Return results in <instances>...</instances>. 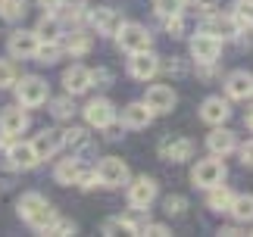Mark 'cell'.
Wrapping results in <instances>:
<instances>
[{
    "label": "cell",
    "mask_w": 253,
    "mask_h": 237,
    "mask_svg": "<svg viewBox=\"0 0 253 237\" xmlns=\"http://www.w3.org/2000/svg\"><path fill=\"white\" fill-rule=\"evenodd\" d=\"M47 234H60V237H66V234H75V222L63 219V215H56V219H53V225L47 228Z\"/></svg>",
    "instance_id": "cell-38"
},
{
    "label": "cell",
    "mask_w": 253,
    "mask_h": 237,
    "mask_svg": "<svg viewBox=\"0 0 253 237\" xmlns=\"http://www.w3.org/2000/svg\"><path fill=\"white\" fill-rule=\"evenodd\" d=\"M16 212H19V219L28 222L38 234H47V228H50L53 219H56V209L47 203V197L38 194V191H28V194L19 197V200H16Z\"/></svg>",
    "instance_id": "cell-1"
},
{
    "label": "cell",
    "mask_w": 253,
    "mask_h": 237,
    "mask_svg": "<svg viewBox=\"0 0 253 237\" xmlns=\"http://www.w3.org/2000/svg\"><path fill=\"white\" fill-rule=\"evenodd\" d=\"M235 41H238V47H244V50H253V25H238Z\"/></svg>",
    "instance_id": "cell-39"
},
{
    "label": "cell",
    "mask_w": 253,
    "mask_h": 237,
    "mask_svg": "<svg viewBox=\"0 0 253 237\" xmlns=\"http://www.w3.org/2000/svg\"><path fill=\"white\" fill-rule=\"evenodd\" d=\"M200 32H207V35H212V38H219V41H228V38H235L238 22H235V16H231V13L222 16L219 9H216V13L203 16V28H200Z\"/></svg>",
    "instance_id": "cell-14"
},
{
    "label": "cell",
    "mask_w": 253,
    "mask_h": 237,
    "mask_svg": "<svg viewBox=\"0 0 253 237\" xmlns=\"http://www.w3.org/2000/svg\"><path fill=\"white\" fill-rule=\"evenodd\" d=\"M225 175H228V169H225V162H222V156H210V159H200L191 169V181H194V187L210 191V187L225 181Z\"/></svg>",
    "instance_id": "cell-4"
},
{
    "label": "cell",
    "mask_w": 253,
    "mask_h": 237,
    "mask_svg": "<svg viewBox=\"0 0 253 237\" xmlns=\"http://www.w3.org/2000/svg\"><path fill=\"white\" fill-rule=\"evenodd\" d=\"M50 113H53L56 118H72V113H75V106H72V94L50 100Z\"/></svg>",
    "instance_id": "cell-31"
},
{
    "label": "cell",
    "mask_w": 253,
    "mask_h": 237,
    "mask_svg": "<svg viewBox=\"0 0 253 237\" xmlns=\"http://www.w3.org/2000/svg\"><path fill=\"white\" fill-rule=\"evenodd\" d=\"M191 6H194V13H197V16L216 13V0H191Z\"/></svg>",
    "instance_id": "cell-43"
},
{
    "label": "cell",
    "mask_w": 253,
    "mask_h": 237,
    "mask_svg": "<svg viewBox=\"0 0 253 237\" xmlns=\"http://www.w3.org/2000/svg\"><path fill=\"white\" fill-rule=\"evenodd\" d=\"M244 122H247V128L253 131V110H247V116H244Z\"/></svg>",
    "instance_id": "cell-49"
},
{
    "label": "cell",
    "mask_w": 253,
    "mask_h": 237,
    "mask_svg": "<svg viewBox=\"0 0 253 237\" xmlns=\"http://www.w3.org/2000/svg\"><path fill=\"white\" fill-rule=\"evenodd\" d=\"M32 144H35V150H38L41 159H50V156H56L63 150V131H60V128H44Z\"/></svg>",
    "instance_id": "cell-22"
},
{
    "label": "cell",
    "mask_w": 253,
    "mask_h": 237,
    "mask_svg": "<svg viewBox=\"0 0 253 237\" xmlns=\"http://www.w3.org/2000/svg\"><path fill=\"white\" fill-rule=\"evenodd\" d=\"M97 184L100 187H122V184H128V165H125V159H119V156H106V159L97 162Z\"/></svg>",
    "instance_id": "cell-6"
},
{
    "label": "cell",
    "mask_w": 253,
    "mask_h": 237,
    "mask_svg": "<svg viewBox=\"0 0 253 237\" xmlns=\"http://www.w3.org/2000/svg\"><path fill=\"white\" fill-rule=\"evenodd\" d=\"M110 87L113 84V72L110 69H91V87Z\"/></svg>",
    "instance_id": "cell-40"
},
{
    "label": "cell",
    "mask_w": 253,
    "mask_h": 237,
    "mask_svg": "<svg viewBox=\"0 0 253 237\" xmlns=\"http://www.w3.org/2000/svg\"><path fill=\"white\" fill-rule=\"evenodd\" d=\"M219 56H222V41L219 38H212L207 32L191 38V59L194 63H219Z\"/></svg>",
    "instance_id": "cell-9"
},
{
    "label": "cell",
    "mask_w": 253,
    "mask_h": 237,
    "mask_svg": "<svg viewBox=\"0 0 253 237\" xmlns=\"http://www.w3.org/2000/svg\"><path fill=\"white\" fill-rule=\"evenodd\" d=\"M228 215L235 219L238 225H247L253 222V194H235L228 203Z\"/></svg>",
    "instance_id": "cell-24"
},
{
    "label": "cell",
    "mask_w": 253,
    "mask_h": 237,
    "mask_svg": "<svg viewBox=\"0 0 253 237\" xmlns=\"http://www.w3.org/2000/svg\"><path fill=\"white\" fill-rule=\"evenodd\" d=\"M63 47H66L72 56H84V53L94 47V35L82 32V28H72V32L66 35V44H63Z\"/></svg>",
    "instance_id": "cell-26"
},
{
    "label": "cell",
    "mask_w": 253,
    "mask_h": 237,
    "mask_svg": "<svg viewBox=\"0 0 253 237\" xmlns=\"http://www.w3.org/2000/svg\"><path fill=\"white\" fill-rule=\"evenodd\" d=\"M184 6H188V0H157V13L163 19H169V16H181L184 13Z\"/></svg>",
    "instance_id": "cell-32"
},
{
    "label": "cell",
    "mask_w": 253,
    "mask_h": 237,
    "mask_svg": "<svg viewBox=\"0 0 253 237\" xmlns=\"http://www.w3.org/2000/svg\"><path fill=\"white\" fill-rule=\"evenodd\" d=\"M228 116H231V106L228 100H222V97H207V100L200 103V118L207 125H225L228 122Z\"/></svg>",
    "instance_id": "cell-19"
},
{
    "label": "cell",
    "mask_w": 253,
    "mask_h": 237,
    "mask_svg": "<svg viewBox=\"0 0 253 237\" xmlns=\"http://www.w3.org/2000/svg\"><path fill=\"white\" fill-rule=\"evenodd\" d=\"M144 103H147V110H150L153 116H166V113L175 110L178 94H175L169 84H150L147 94H144Z\"/></svg>",
    "instance_id": "cell-8"
},
{
    "label": "cell",
    "mask_w": 253,
    "mask_h": 237,
    "mask_svg": "<svg viewBox=\"0 0 253 237\" xmlns=\"http://www.w3.org/2000/svg\"><path fill=\"white\" fill-rule=\"evenodd\" d=\"M16 78H19L16 66L9 63V59H0V91H6V87H13V84H16Z\"/></svg>",
    "instance_id": "cell-34"
},
{
    "label": "cell",
    "mask_w": 253,
    "mask_h": 237,
    "mask_svg": "<svg viewBox=\"0 0 253 237\" xmlns=\"http://www.w3.org/2000/svg\"><path fill=\"white\" fill-rule=\"evenodd\" d=\"M100 231L103 234H122L125 228H122V219H106L103 225H100Z\"/></svg>",
    "instance_id": "cell-46"
},
{
    "label": "cell",
    "mask_w": 253,
    "mask_h": 237,
    "mask_svg": "<svg viewBox=\"0 0 253 237\" xmlns=\"http://www.w3.org/2000/svg\"><path fill=\"white\" fill-rule=\"evenodd\" d=\"M35 35H38V41H60V38H63L60 16H56V13H44L41 22L35 25Z\"/></svg>",
    "instance_id": "cell-25"
},
{
    "label": "cell",
    "mask_w": 253,
    "mask_h": 237,
    "mask_svg": "<svg viewBox=\"0 0 253 237\" xmlns=\"http://www.w3.org/2000/svg\"><path fill=\"white\" fill-rule=\"evenodd\" d=\"M238 153H241V162H244L247 169H253V141L241 144V147H238Z\"/></svg>",
    "instance_id": "cell-45"
},
{
    "label": "cell",
    "mask_w": 253,
    "mask_h": 237,
    "mask_svg": "<svg viewBox=\"0 0 253 237\" xmlns=\"http://www.w3.org/2000/svg\"><path fill=\"white\" fill-rule=\"evenodd\" d=\"M225 94H228V100H250L253 97V72L235 69V72L225 78Z\"/></svg>",
    "instance_id": "cell-17"
},
{
    "label": "cell",
    "mask_w": 253,
    "mask_h": 237,
    "mask_svg": "<svg viewBox=\"0 0 253 237\" xmlns=\"http://www.w3.org/2000/svg\"><path fill=\"white\" fill-rule=\"evenodd\" d=\"M219 234H225V237H238V234H244L238 228V225H228V228H219Z\"/></svg>",
    "instance_id": "cell-48"
},
{
    "label": "cell",
    "mask_w": 253,
    "mask_h": 237,
    "mask_svg": "<svg viewBox=\"0 0 253 237\" xmlns=\"http://www.w3.org/2000/svg\"><path fill=\"white\" fill-rule=\"evenodd\" d=\"M28 13V0H0V19L6 22H19Z\"/></svg>",
    "instance_id": "cell-30"
},
{
    "label": "cell",
    "mask_w": 253,
    "mask_h": 237,
    "mask_svg": "<svg viewBox=\"0 0 253 237\" xmlns=\"http://www.w3.org/2000/svg\"><path fill=\"white\" fill-rule=\"evenodd\" d=\"M87 19H91V25L97 28V35H116L122 25V16L116 13L113 6H97L87 13Z\"/></svg>",
    "instance_id": "cell-20"
},
{
    "label": "cell",
    "mask_w": 253,
    "mask_h": 237,
    "mask_svg": "<svg viewBox=\"0 0 253 237\" xmlns=\"http://www.w3.org/2000/svg\"><path fill=\"white\" fill-rule=\"evenodd\" d=\"M28 128V113L25 106H3L0 110V137L3 141H9V137H19Z\"/></svg>",
    "instance_id": "cell-10"
},
{
    "label": "cell",
    "mask_w": 253,
    "mask_h": 237,
    "mask_svg": "<svg viewBox=\"0 0 253 237\" xmlns=\"http://www.w3.org/2000/svg\"><path fill=\"white\" fill-rule=\"evenodd\" d=\"M60 9H66L63 19H66V22H72V25H79L82 19H87V6H82V3H75V6H66V3H63Z\"/></svg>",
    "instance_id": "cell-37"
},
{
    "label": "cell",
    "mask_w": 253,
    "mask_h": 237,
    "mask_svg": "<svg viewBox=\"0 0 253 237\" xmlns=\"http://www.w3.org/2000/svg\"><path fill=\"white\" fill-rule=\"evenodd\" d=\"M160 156L166 162H188L194 156V141L191 137H178V134H166L160 141Z\"/></svg>",
    "instance_id": "cell-11"
},
{
    "label": "cell",
    "mask_w": 253,
    "mask_h": 237,
    "mask_svg": "<svg viewBox=\"0 0 253 237\" xmlns=\"http://www.w3.org/2000/svg\"><path fill=\"white\" fill-rule=\"evenodd\" d=\"M153 122V113L147 110V103L138 100V103H128L122 110V125L125 128H147Z\"/></svg>",
    "instance_id": "cell-23"
},
{
    "label": "cell",
    "mask_w": 253,
    "mask_h": 237,
    "mask_svg": "<svg viewBox=\"0 0 253 237\" xmlns=\"http://www.w3.org/2000/svg\"><path fill=\"white\" fill-rule=\"evenodd\" d=\"M157 72H160V56L153 53V50L131 53V59H128V75L134 78V81H150Z\"/></svg>",
    "instance_id": "cell-12"
},
{
    "label": "cell",
    "mask_w": 253,
    "mask_h": 237,
    "mask_svg": "<svg viewBox=\"0 0 253 237\" xmlns=\"http://www.w3.org/2000/svg\"><path fill=\"white\" fill-rule=\"evenodd\" d=\"M6 50H9V56H13V59H35L38 35L35 32H25V28H16V32H9Z\"/></svg>",
    "instance_id": "cell-13"
},
{
    "label": "cell",
    "mask_w": 253,
    "mask_h": 237,
    "mask_svg": "<svg viewBox=\"0 0 253 237\" xmlns=\"http://www.w3.org/2000/svg\"><path fill=\"white\" fill-rule=\"evenodd\" d=\"M166 32H169L172 38H181V35H184V19H181V16H169V19H166Z\"/></svg>",
    "instance_id": "cell-42"
},
{
    "label": "cell",
    "mask_w": 253,
    "mask_h": 237,
    "mask_svg": "<svg viewBox=\"0 0 253 237\" xmlns=\"http://www.w3.org/2000/svg\"><path fill=\"white\" fill-rule=\"evenodd\" d=\"M113 38H116V44H119L128 56L131 53H141V50H150V47H153V35L147 32V28L138 25V22H125V19H122L119 32H116Z\"/></svg>",
    "instance_id": "cell-3"
},
{
    "label": "cell",
    "mask_w": 253,
    "mask_h": 237,
    "mask_svg": "<svg viewBox=\"0 0 253 237\" xmlns=\"http://www.w3.org/2000/svg\"><path fill=\"white\" fill-rule=\"evenodd\" d=\"M231 16H235L238 25H253V0H238Z\"/></svg>",
    "instance_id": "cell-33"
},
{
    "label": "cell",
    "mask_w": 253,
    "mask_h": 237,
    "mask_svg": "<svg viewBox=\"0 0 253 237\" xmlns=\"http://www.w3.org/2000/svg\"><path fill=\"white\" fill-rule=\"evenodd\" d=\"M207 150H210L212 156H228V153H235V150H238V134L228 131V128H222V125H212V131L207 134Z\"/></svg>",
    "instance_id": "cell-16"
},
{
    "label": "cell",
    "mask_w": 253,
    "mask_h": 237,
    "mask_svg": "<svg viewBox=\"0 0 253 237\" xmlns=\"http://www.w3.org/2000/svg\"><path fill=\"white\" fill-rule=\"evenodd\" d=\"M75 187H82V191H91V187H97V172L87 169V165L82 162V172H79V178H75Z\"/></svg>",
    "instance_id": "cell-36"
},
{
    "label": "cell",
    "mask_w": 253,
    "mask_h": 237,
    "mask_svg": "<svg viewBox=\"0 0 253 237\" xmlns=\"http://www.w3.org/2000/svg\"><path fill=\"white\" fill-rule=\"evenodd\" d=\"M63 87H66V94H72V97H79L84 91H91V69L87 66H69L63 72Z\"/></svg>",
    "instance_id": "cell-18"
},
{
    "label": "cell",
    "mask_w": 253,
    "mask_h": 237,
    "mask_svg": "<svg viewBox=\"0 0 253 237\" xmlns=\"http://www.w3.org/2000/svg\"><path fill=\"white\" fill-rule=\"evenodd\" d=\"M79 172H82V159H60L56 162V169H53V178L60 184H75V178H79Z\"/></svg>",
    "instance_id": "cell-27"
},
{
    "label": "cell",
    "mask_w": 253,
    "mask_h": 237,
    "mask_svg": "<svg viewBox=\"0 0 253 237\" xmlns=\"http://www.w3.org/2000/svg\"><path fill=\"white\" fill-rule=\"evenodd\" d=\"M84 122L91 128H106L110 122H116V106L106 100V97H97V100H91L84 106Z\"/></svg>",
    "instance_id": "cell-15"
},
{
    "label": "cell",
    "mask_w": 253,
    "mask_h": 237,
    "mask_svg": "<svg viewBox=\"0 0 253 237\" xmlns=\"http://www.w3.org/2000/svg\"><path fill=\"white\" fill-rule=\"evenodd\" d=\"M128 206L131 209H150V203L157 200L160 194V184L153 181L150 175H138V178H128Z\"/></svg>",
    "instance_id": "cell-5"
},
{
    "label": "cell",
    "mask_w": 253,
    "mask_h": 237,
    "mask_svg": "<svg viewBox=\"0 0 253 237\" xmlns=\"http://www.w3.org/2000/svg\"><path fill=\"white\" fill-rule=\"evenodd\" d=\"M63 147L72 156H87L94 150V137L87 134V128H66L63 131Z\"/></svg>",
    "instance_id": "cell-21"
},
{
    "label": "cell",
    "mask_w": 253,
    "mask_h": 237,
    "mask_svg": "<svg viewBox=\"0 0 253 237\" xmlns=\"http://www.w3.org/2000/svg\"><path fill=\"white\" fill-rule=\"evenodd\" d=\"M60 56H63V47H60V41H38L35 59H38L41 66H53Z\"/></svg>",
    "instance_id": "cell-29"
},
{
    "label": "cell",
    "mask_w": 253,
    "mask_h": 237,
    "mask_svg": "<svg viewBox=\"0 0 253 237\" xmlns=\"http://www.w3.org/2000/svg\"><path fill=\"white\" fill-rule=\"evenodd\" d=\"M163 209H166L169 215H181L184 209H188V200H184V197H178V194H169L166 200H163Z\"/></svg>",
    "instance_id": "cell-35"
},
{
    "label": "cell",
    "mask_w": 253,
    "mask_h": 237,
    "mask_svg": "<svg viewBox=\"0 0 253 237\" xmlns=\"http://www.w3.org/2000/svg\"><path fill=\"white\" fill-rule=\"evenodd\" d=\"M63 3H66V0H38V6H41L44 13H60Z\"/></svg>",
    "instance_id": "cell-47"
},
{
    "label": "cell",
    "mask_w": 253,
    "mask_h": 237,
    "mask_svg": "<svg viewBox=\"0 0 253 237\" xmlns=\"http://www.w3.org/2000/svg\"><path fill=\"white\" fill-rule=\"evenodd\" d=\"M160 69H166V72H169V75H175V78H181L184 72H188V66H184L178 56H172V63H160Z\"/></svg>",
    "instance_id": "cell-41"
},
{
    "label": "cell",
    "mask_w": 253,
    "mask_h": 237,
    "mask_svg": "<svg viewBox=\"0 0 253 237\" xmlns=\"http://www.w3.org/2000/svg\"><path fill=\"white\" fill-rule=\"evenodd\" d=\"M13 91H16V103L25 106V110H35V106H41V103L50 100V87H47V81H44L41 75H22V78H16Z\"/></svg>",
    "instance_id": "cell-2"
},
{
    "label": "cell",
    "mask_w": 253,
    "mask_h": 237,
    "mask_svg": "<svg viewBox=\"0 0 253 237\" xmlns=\"http://www.w3.org/2000/svg\"><path fill=\"white\" fill-rule=\"evenodd\" d=\"M141 234H153V237H166V234H172L169 228H166V225H160V222H147V225H144V231Z\"/></svg>",
    "instance_id": "cell-44"
},
{
    "label": "cell",
    "mask_w": 253,
    "mask_h": 237,
    "mask_svg": "<svg viewBox=\"0 0 253 237\" xmlns=\"http://www.w3.org/2000/svg\"><path fill=\"white\" fill-rule=\"evenodd\" d=\"M6 162H9V169H16V172H28V169H35V165L41 162V156H38L32 141H13V137H9Z\"/></svg>",
    "instance_id": "cell-7"
},
{
    "label": "cell",
    "mask_w": 253,
    "mask_h": 237,
    "mask_svg": "<svg viewBox=\"0 0 253 237\" xmlns=\"http://www.w3.org/2000/svg\"><path fill=\"white\" fill-rule=\"evenodd\" d=\"M231 194L225 184H216V187H210V197H207V206L212 212H228V203H231Z\"/></svg>",
    "instance_id": "cell-28"
}]
</instances>
